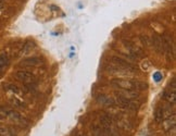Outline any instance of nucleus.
I'll use <instances>...</instances> for the list:
<instances>
[{
	"label": "nucleus",
	"instance_id": "aec40b11",
	"mask_svg": "<svg viewBox=\"0 0 176 136\" xmlns=\"http://www.w3.org/2000/svg\"><path fill=\"white\" fill-rule=\"evenodd\" d=\"M3 8V2H2V0H0V9H2Z\"/></svg>",
	"mask_w": 176,
	"mask_h": 136
},
{
	"label": "nucleus",
	"instance_id": "f257e3e1",
	"mask_svg": "<svg viewBox=\"0 0 176 136\" xmlns=\"http://www.w3.org/2000/svg\"><path fill=\"white\" fill-rule=\"evenodd\" d=\"M111 85L115 88L133 89V90H145L148 88V84L137 80H127V78H113Z\"/></svg>",
	"mask_w": 176,
	"mask_h": 136
},
{
	"label": "nucleus",
	"instance_id": "6ab92c4d",
	"mask_svg": "<svg viewBox=\"0 0 176 136\" xmlns=\"http://www.w3.org/2000/svg\"><path fill=\"white\" fill-rule=\"evenodd\" d=\"M153 78L156 82H160L161 78H162V73H160V72H156V73H153Z\"/></svg>",
	"mask_w": 176,
	"mask_h": 136
},
{
	"label": "nucleus",
	"instance_id": "1a4fd4ad",
	"mask_svg": "<svg viewBox=\"0 0 176 136\" xmlns=\"http://www.w3.org/2000/svg\"><path fill=\"white\" fill-rule=\"evenodd\" d=\"M42 60L39 57H31V58H27L25 60H23L21 62L22 67H37V65L41 64Z\"/></svg>",
	"mask_w": 176,
	"mask_h": 136
},
{
	"label": "nucleus",
	"instance_id": "2eb2a0df",
	"mask_svg": "<svg viewBox=\"0 0 176 136\" xmlns=\"http://www.w3.org/2000/svg\"><path fill=\"white\" fill-rule=\"evenodd\" d=\"M25 93H29V94H34L37 90V85L36 83H28V84H24L23 87Z\"/></svg>",
	"mask_w": 176,
	"mask_h": 136
},
{
	"label": "nucleus",
	"instance_id": "ddd939ff",
	"mask_svg": "<svg viewBox=\"0 0 176 136\" xmlns=\"http://www.w3.org/2000/svg\"><path fill=\"white\" fill-rule=\"evenodd\" d=\"M164 116H165L164 108H163L162 106L157 107L156 110H154V120H156L158 123H161V122H163V120H164Z\"/></svg>",
	"mask_w": 176,
	"mask_h": 136
},
{
	"label": "nucleus",
	"instance_id": "9d476101",
	"mask_svg": "<svg viewBox=\"0 0 176 136\" xmlns=\"http://www.w3.org/2000/svg\"><path fill=\"white\" fill-rule=\"evenodd\" d=\"M152 45H153V48L156 49V51L159 52V54H162L164 51V49H163V39L161 36L154 35L152 37Z\"/></svg>",
	"mask_w": 176,
	"mask_h": 136
},
{
	"label": "nucleus",
	"instance_id": "6e6552de",
	"mask_svg": "<svg viewBox=\"0 0 176 136\" xmlns=\"http://www.w3.org/2000/svg\"><path fill=\"white\" fill-rule=\"evenodd\" d=\"M96 101L98 103L102 106H105V107H112V106H115V101H114V98L109 96H105V95H98L96 96Z\"/></svg>",
	"mask_w": 176,
	"mask_h": 136
},
{
	"label": "nucleus",
	"instance_id": "7ed1b4c3",
	"mask_svg": "<svg viewBox=\"0 0 176 136\" xmlns=\"http://www.w3.org/2000/svg\"><path fill=\"white\" fill-rule=\"evenodd\" d=\"M111 61L114 65H116L118 68L120 69L124 70L125 72L127 71H131V72H136L137 71V67L133 63H131L129 61L125 60V59L121 58V57H118V56H113L111 57Z\"/></svg>",
	"mask_w": 176,
	"mask_h": 136
},
{
	"label": "nucleus",
	"instance_id": "0eeeda50",
	"mask_svg": "<svg viewBox=\"0 0 176 136\" xmlns=\"http://www.w3.org/2000/svg\"><path fill=\"white\" fill-rule=\"evenodd\" d=\"M118 90L115 93V95H118V96H122L128 99H134V100L139 97L138 93L136 90H133V89H122V88H118Z\"/></svg>",
	"mask_w": 176,
	"mask_h": 136
},
{
	"label": "nucleus",
	"instance_id": "f8f14e48",
	"mask_svg": "<svg viewBox=\"0 0 176 136\" xmlns=\"http://www.w3.org/2000/svg\"><path fill=\"white\" fill-rule=\"evenodd\" d=\"M163 126H164L165 131H171V129H174L175 127V114H172L169 116L165 120V122H163Z\"/></svg>",
	"mask_w": 176,
	"mask_h": 136
},
{
	"label": "nucleus",
	"instance_id": "f3484780",
	"mask_svg": "<svg viewBox=\"0 0 176 136\" xmlns=\"http://www.w3.org/2000/svg\"><path fill=\"white\" fill-rule=\"evenodd\" d=\"M0 135L1 136H16L11 129L5 127V126H0Z\"/></svg>",
	"mask_w": 176,
	"mask_h": 136
},
{
	"label": "nucleus",
	"instance_id": "423d86ee",
	"mask_svg": "<svg viewBox=\"0 0 176 136\" xmlns=\"http://www.w3.org/2000/svg\"><path fill=\"white\" fill-rule=\"evenodd\" d=\"M15 78L23 84H28V83H36L35 76L32 72L25 71V70H20V71L15 72Z\"/></svg>",
	"mask_w": 176,
	"mask_h": 136
},
{
	"label": "nucleus",
	"instance_id": "a211bd4d",
	"mask_svg": "<svg viewBox=\"0 0 176 136\" xmlns=\"http://www.w3.org/2000/svg\"><path fill=\"white\" fill-rule=\"evenodd\" d=\"M12 103H14V106H16V107H19V108H25V105H24V103L23 101H21L20 99H18V98H13L12 99Z\"/></svg>",
	"mask_w": 176,
	"mask_h": 136
},
{
	"label": "nucleus",
	"instance_id": "f03ea898",
	"mask_svg": "<svg viewBox=\"0 0 176 136\" xmlns=\"http://www.w3.org/2000/svg\"><path fill=\"white\" fill-rule=\"evenodd\" d=\"M114 101H115V106H118V107L129 110V111H136L139 108V103H136L134 99H128L122 96H118V95H116V98L114 99Z\"/></svg>",
	"mask_w": 176,
	"mask_h": 136
},
{
	"label": "nucleus",
	"instance_id": "20e7f679",
	"mask_svg": "<svg viewBox=\"0 0 176 136\" xmlns=\"http://www.w3.org/2000/svg\"><path fill=\"white\" fill-rule=\"evenodd\" d=\"M175 78H173L172 80V82L170 83V85L167 86V88L165 89L164 92H163L162 94V98L164 99V100H166L169 103H171V105H175V101H176V93H175Z\"/></svg>",
	"mask_w": 176,
	"mask_h": 136
},
{
	"label": "nucleus",
	"instance_id": "9b49d317",
	"mask_svg": "<svg viewBox=\"0 0 176 136\" xmlns=\"http://www.w3.org/2000/svg\"><path fill=\"white\" fill-rule=\"evenodd\" d=\"M113 123V118L110 114H102L100 116V124L102 129H110Z\"/></svg>",
	"mask_w": 176,
	"mask_h": 136
},
{
	"label": "nucleus",
	"instance_id": "39448f33",
	"mask_svg": "<svg viewBox=\"0 0 176 136\" xmlns=\"http://www.w3.org/2000/svg\"><path fill=\"white\" fill-rule=\"evenodd\" d=\"M0 110H1V113H2L3 116H8V118H10V119H12V120L15 121V122L21 123V124H23V123L25 122L24 118H23V116H21V113H19L18 111H15V110L11 109V108L0 107Z\"/></svg>",
	"mask_w": 176,
	"mask_h": 136
},
{
	"label": "nucleus",
	"instance_id": "4468645a",
	"mask_svg": "<svg viewBox=\"0 0 176 136\" xmlns=\"http://www.w3.org/2000/svg\"><path fill=\"white\" fill-rule=\"evenodd\" d=\"M9 64V57L6 52L0 55V73L6 69Z\"/></svg>",
	"mask_w": 176,
	"mask_h": 136
},
{
	"label": "nucleus",
	"instance_id": "dca6fc26",
	"mask_svg": "<svg viewBox=\"0 0 176 136\" xmlns=\"http://www.w3.org/2000/svg\"><path fill=\"white\" fill-rule=\"evenodd\" d=\"M5 89L8 90V92H11L12 94H15V95H19L21 93L20 88H19L18 86H15L14 84H6Z\"/></svg>",
	"mask_w": 176,
	"mask_h": 136
}]
</instances>
